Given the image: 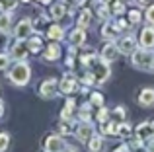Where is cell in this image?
<instances>
[{
	"label": "cell",
	"instance_id": "d4e9b609",
	"mask_svg": "<svg viewBox=\"0 0 154 152\" xmlns=\"http://www.w3.org/2000/svg\"><path fill=\"white\" fill-rule=\"evenodd\" d=\"M131 133H133V129H131V125L129 123H119V129H117V135L119 137H123V138H129L131 137Z\"/></svg>",
	"mask_w": 154,
	"mask_h": 152
},
{
	"label": "cell",
	"instance_id": "484cf974",
	"mask_svg": "<svg viewBox=\"0 0 154 152\" xmlns=\"http://www.w3.org/2000/svg\"><path fill=\"white\" fill-rule=\"evenodd\" d=\"M90 111H92V103H84V105L80 107V121H90L92 119Z\"/></svg>",
	"mask_w": 154,
	"mask_h": 152
},
{
	"label": "cell",
	"instance_id": "d6a6232c",
	"mask_svg": "<svg viewBox=\"0 0 154 152\" xmlns=\"http://www.w3.org/2000/svg\"><path fill=\"white\" fill-rule=\"evenodd\" d=\"M140 18H143V16H140L139 10H131V12H129V22H131V23H139Z\"/></svg>",
	"mask_w": 154,
	"mask_h": 152
},
{
	"label": "cell",
	"instance_id": "836d02e7",
	"mask_svg": "<svg viewBox=\"0 0 154 152\" xmlns=\"http://www.w3.org/2000/svg\"><path fill=\"white\" fill-rule=\"evenodd\" d=\"M92 103H94V105H98V107H102V105H103V98H102V94L94 92V94H92Z\"/></svg>",
	"mask_w": 154,
	"mask_h": 152
},
{
	"label": "cell",
	"instance_id": "8fae6325",
	"mask_svg": "<svg viewBox=\"0 0 154 152\" xmlns=\"http://www.w3.org/2000/svg\"><path fill=\"white\" fill-rule=\"evenodd\" d=\"M78 90V80L72 74H66L63 80H60V92L63 94H72V92Z\"/></svg>",
	"mask_w": 154,
	"mask_h": 152
},
{
	"label": "cell",
	"instance_id": "ba28073f",
	"mask_svg": "<svg viewBox=\"0 0 154 152\" xmlns=\"http://www.w3.org/2000/svg\"><path fill=\"white\" fill-rule=\"evenodd\" d=\"M135 137L137 138H140V141H148L150 137H154V129H152V123L150 121H144V123H140L139 127L135 129Z\"/></svg>",
	"mask_w": 154,
	"mask_h": 152
},
{
	"label": "cell",
	"instance_id": "277c9868",
	"mask_svg": "<svg viewBox=\"0 0 154 152\" xmlns=\"http://www.w3.org/2000/svg\"><path fill=\"white\" fill-rule=\"evenodd\" d=\"M117 49H119V53L123 55H131L137 51V41L133 35H125V37L119 39V43H117Z\"/></svg>",
	"mask_w": 154,
	"mask_h": 152
},
{
	"label": "cell",
	"instance_id": "f546056e",
	"mask_svg": "<svg viewBox=\"0 0 154 152\" xmlns=\"http://www.w3.org/2000/svg\"><path fill=\"white\" fill-rule=\"evenodd\" d=\"M96 119H98V123H105V121H109V111L102 105V107H100V111H98V115H96Z\"/></svg>",
	"mask_w": 154,
	"mask_h": 152
},
{
	"label": "cell",
	"instance_id": "4dcf8cb0",
	"mask_svg": "<svg viewBox=\"0 0 154 152\" xmlns=\"http://www.w3.org/2000/svg\"><path fill=\"white\" fill-rule=\"evenodd\" d=\"M111 12H113V14H117V16L125 14V4H123V0H117V2H113Z\"/></svg>",
	"mask_w": 154,
	"mask_h": 152
},
{
	"label": "cell",
	"instance_id": "bcb514c9",
	"mask_svg": "<svg viewBox=\"0 0 154 152\" xmlns=\"http://www.w3.org/2000/svg\"><path fill=\"white\" fill-rule=\"evenodd\" d=\"M22 2H29V0H22Z\"/></svg>",
	"mask_w": 154,
	"mask_h": 152
},
{
	"label": "cell",
	"instance_id": "cb8c5ba5",
	"mask_svg": "<svg viewBox=\"0 0 154 152\" xmlns=\"http://www.w3.org/2000/svg\"><path fill=\"white\" fill-rule=\"evenodd\" d=\"M64 14H66V8H64V4H55V6L51 8V18H55V20H60Z\"/></svg>",
	"mask_w": 154,
	"mask_h": 152
},
{
	"label": "cell",
	"instance_id": "d590c367",
	"mask_svg": "<svg viewBox=\"0 0 154 152\" xmlns=\"http://www.w3.org/2000/svg\"><path fill=\"white\" fill-rule=\"evenodd\" d=\"M8 65H10V57L4 55V53H0V70L8 68Z\"/></svg>",
	"mask_w": 154,
	"mask_h": 152
},
{
	"label": "cell",
	"instance_id": "603a6c76",
	"mask_svg": "<svg viewBox=\"0 0 154 152\" xmlns=\"http://www.w3.org/2000/svg\"><path fill=\"white\" fill-rule=\"evenodd\" d=\"M90 22H92V12L90 10H82L80 16H78V26L80 27H88Z\"/></svg>",
	"mask_w": 154,
	"mask_h": 152
},
{
	"label": "cell",
	"instance_id": "d6986e66",
	"mask_svg": "<svg viewBox=\"0 0 154 152\" xmlns=\"http://www.w3.org/2000/svg\"><path fill=\"white\" fill-rule=\"evenodd\" d=\"M47 35H49V39H53V41H60V39L64 37V31L60 26H51L49 29H47Z\"/></svg>",
	"mask_w": 154,
	"mask_h": 152
},
{
	"label": "cell",
	"instance_id": "f1b7e54d",
	"mask_svg": "<svg viewBox=\"0 0 154 152\" xmlns=\"http://www.w3.org/2000/svg\"><path fill=\"white\" fill-rule=\"evenodd\" d=\"M8 144H10V135L8 133H0V152H6Z\"/></svg>",
	"mask_w": 154,
	"mask_h": 152
},
{
	"label": "cell",
	"instance_id": "8992f818",
	"mask_svg": "<svg viewBox=\"0 0 154 152\" xmlns=\"http://www.w3.org/2000/svg\"><path fill=\"white\" fill-rule=\"evenodd\" d=\"M43 146H45L47 152H60L66 144H64V141L59 135H49V137L45 138V142H43Z\"/></svg>",
	"mask_w": 154,
	"mask_h": 152
},
{
	"label": "cell",
	"instance_id": "4fadbf2b",
	"mask_svg": "<svg viewBox=\"0 0 154 152\" xmlns=\"http://www.w3.org/2000/svg\"><path fill=\"white\" fill-rule=\"evenodd\" d=\"M27 55H29V47H27V43H23L22 39H20V41L12 47V57H14L16 61H23Z\"/></svg>",
	"mask_w": 154,
	"mask_h": 152
},
{
	"label": "cell",
	"instance_id": "ffe728a7",
	"mask_svg": "<svg viewBox=\"0 0 154 152\" xmlns=\"http://www.w3.org/2000/svg\"><path fill=\"white\" fill-rule=\"evenodd\" d=\"M125 117H127V113H125V109L123 107H115V109L111 111V113H109V119H111V121H115V123H123L125 121Z\"/></svg>",
	"mask_w": 154,
	"mask_h": 152
},
{
	"label": "cell",
	"instance_id": "c3c4849f",
	"mask_svg": "<svg viewBox=\"0 0 154 152\" xmlns=\"http://www.w3.org/2000/svg\"><path fill=\"white\" fill-rule=\"evenodd\" d=\"M123 2H125V0H123Z\"/></svg>",
	"mask_w": 154,
	"mask_h": 152
},
{
	"label": "cell",
	"instance_id": "7a4b0ae2",
	"mask_svg": "<svg viewBox=\"0 0 154 152\" xmlns=\"http://www.w3.org/2000/svg\"><path fill=\"white\" fill-rule=\"evenodd\" d=\"M131 62L135 68L140 70H148L154 72V51L152 49H137L135 53H131Z\"/></svg>",
	"mask_w": 154,
	"mask_h": 152
},
{
	"label": "cell",
	"instance_id": "ab89813d",
	"mask_svg": "<svg viewBox=\"0 0 154 152\" xmlns=\"http://www.w3.org/2000/svg\"><path fill=\"white\" fill-rule=\"evenodd\" d=\"M8 43V37H6V33L4 31H0V47H4Z\"/></svg>",
	"mask_w": 154,
	"mask_h": 152
},
{
	"label": "cell",
	"instance_id": "5bb4252c",
	"mask_svg": "<svg viewBox=\"0 0 154 152\" xmlns=\"http://www.w3.org/2000/svg\"><path fill=\"white\" fill-rule=\"evenodd\" d=\"M39 92H41L43 98H55L57 96V80L55 78L45 80V82L41 84V88H39Z\"/></svg>",
	"mask_w": 154,
	"mask_h": 152
},
{
	"label": "cell",
	"instance_id": "e575fe53",
	"mask_svg": "<svg viewBox=\"0 0 154 152\" xmlns=\"http://www.w3.org/2000/svg\"><path fill=\"white\" fill-rule=\"evenodd\" d=\"M144 18H146L148 26H154V6H148L146 14H144Z\"/></svg>",
	"mask_w": 154,
	"mask_h": 152
},
{
	"label": "cell",
	"instance_id": "44dd1931",
	"mask_svg": "<svg viewBox=\"0 0 154 152\" xmlns=\"http://www.w3.org/2000/svg\"><path fill=\"white\" fill-rule=\"evenodd\" d=\"M74 105H76V102H74V99H68V102H66L64 109L60 111V117H63L64 121H70V117H72V111H74Z\"/></svg>",
	"mask_w": 154,
	"mask_h": 152
},
{
	"label": "cell",
	"instance_id": "9a60e30c",
	"mask_svg": "<svg viewBox=\"0 0 154 152\" xmlns=\"http://www.w3.org/2000/svg\"><path fill=\"white\" fill-rule=\"evenodd\" d=\"M59 57H60V47L57 45V43H51V45H47L45 47V53H43V59L45 61H59Z\"/></svg>",
	"mask_w": 154,
	"mask_h": 152
},
{
	"label": "cell",
	"instance_id": "7dc6e473",
	"mask_svg": "<svg viewBox=\"0 0 154 152\" xmlns=\"http://www.w3.org/2000/svg\"><path fill=\"white\" fill-rule=\"evenodd\" d=\"M102 2H109V0H102Z\"/></svg>",
	"mask_w": 154,
	"mask_h": 152
},
{
	"label": "cell",
	"instance_id": "ac0fdd59",
	"mask_svg": "<svg viewBox=\"0 0 154 152\" xmlns=\"http://www.w3.org/2000/svg\"><path fill=\"white\" fill-rule=\"evenodd\" d=\"M117 35H119V29L115 27V23H105L102 29V37L107 39V41H115Z\"/></svg>",
	"mask_w": 154,
	"mask_h": 152
},
{
	"label": "cell",
	"instance_id": "f35d334b",
	"mask_svg": "<svg viewBox=\"0 0 154 152\" xmlns=\"http://www.w3.org/2000/svg\"><path fill=\"white\" fill-rule=\"evenodd\" d=\"M113 152H131V146H129V144H121L119 148H115Z\"/></svg>",
	"mask_w": 154,
	"mask_h": 152
},
{
	"label": "cell",
	"instance_id": "74e56055",
	"mask_svg": "<svg viewBox=\"0 0 154 152\" xmlns=\"http://www.w3.org/2000/svg\"><path fill=\"white\" fill-rule=\"evenodd\" d=\"M68 123H70V121H64V119H63V125H60V133H64V135H68V133H70V125H68Z\"/></svg>",
	"mask_w": 154,
	"mask_h": 152
},
{
	"label": "cell",
	"instance_id": "ee69618b",
	"mask_svg": "<svg viewBox=\"0 0 154 152\" xmlns=\"http://www.w3.org/2000/svg\"><path fill=\"white\" fill-rule=\"evenodd\" d=\"M135 152H146V150H144V146H140V148H135Z\"/></svg>",
	"mask_w": 154,
	"mask_h": 152
},
{
	"label": "cell",
	"instance_id": "7c38bea8",
	"mask_svg": "<svg viewBox=\"0 0 154 152\" xmlns=\"http://www.w3.org/2000/svg\"><path fill=\"white\" fill-rule=\"evenodd\" d=\"M139 105L140 107H152L154 105V88H144L139 94Z\"/></svg>",
	"mask_w": 154,
	"mask_h": 152
},
{
	"label": "cell",
	"instance_id": "30bf717a",
	"mask_svg": "<svg viewBox=\"0 0 154 152\" xmlns=\"http://www.w3.org/2000/svg\"><path fill=\"white\" fill-rule=\"evenodd\" d=\"M117 57H119V49H117V43L109 41L107 45H103V49H102V59H103L105 62H113Z\"/></svg>",
	"mask_w": 154,
	"mask_h": 152
},
{
	"label": "cell",
	"instance_id": "6da1fadb",
	"mask_svg": "<svg viewBox=\"0 0 154 152\" xmlns=\"http://www.w3.org/2000/svg\"><path fill=\"white\" fill-rule=\"evenodd\" d=\"M80 61H82V65L88 68V72L94 76L96 84H103L105 80L109 78V74H111V70H109V62H105L102 57H96L94 53L82 55Z\"/></svg>",
	"mask_w": 154,
	"mask_h": 152
},
{
	"label": "cell",
	"instance_id": "b9f144b4",
	"mask_svg": "<svg viewBox=\"0 0 154 152\" xmlns=\"http://www.w3.org/2000/svg\"><path fill=\"white\" fill-rule=\"evenodd\" d=\"M60 152H76L74 148H72V146H64V148L63 150H60Z\"/></svg>",
	"mask_w": 154,
	"mask_h": 152
},
{
	"label": "cell",
	"instance_id": "e0dca14e",
	"mask_svg": "<svg viewBox=\"0 0 154 152\" xmlns=\"http://www.w3.org/2000/svg\"><path fill=\"white\" fill-rule=\"evenodd\" d=\"M84 41H86V31H84V27L78 26V27H76V29L70 33V43H72L74 47H80Z\"/></svg>",
	"mask_w": 154,
	"mask_h": 152
},
{
	"label": "cell",
	"instance_id": "5b68a950",
	"mask_svg": "<svg viewBox=\"0 0 154 152\" xmlns=\"http://www.w3.org/2000/svg\"><path fill=\"white\" fill-rule=\"evenodd\" d=\"M143 49H154V26H146L140 31V39H139Z\"/></svg>",
	"mask_w": 154,
	"mask_h": 152
},
{
	"label": "cell",
	"instance_id": "8d00e7d4",
	"mask_svg": "<svg viewBox=\"0 0 154 152\" xmlns=\"http://www.w3.org/2000/svg\"><path fill=\"white\" fill-rule=\"evenodd\" d=\"M144 150H146V152H154V137H150V138H148V141H144Z\"/></svg>",
	"mask_w": 154,
	"mask_h": 152
},
{
	"label": "cell",
	"instance_id": "2e32d148",
	"mask_svg": "<svg viewBox=\"0 0 154 152\" xmlns=\"http://www.w3.org/2000/svg\"><path fill=\"white\" fill-rule=\"evenodd\" d=\"M88 150L90 152H102L103 150V137L102 135H92V138L88 141Z\"/></svg>",
	"mask_w": 154,
	"mask_h": 152
},
{
	"label": "cell",
	"instance_id": "52a82bcc",
	"mask_svg": "<svg viewBox=\"0 0 154 152\" xmlns=\"http://www.w3.org/2000/svg\"><path fill=\"white\" fill-rule=\"evenodd\" d=\"M92 135H94V127H92L90 121H82L80 127L76 129V138H78L80 142H88L92 138Z\"/></svg>",
	"mask_w": 154,
	"mask_h": 152
},
{
	"label": "cell",
	"instance_id": "7402d4cb",
	"mask_svg": "<svg viewBox=\"0 0 154 152\" xmlns=\"http://www.w3.org/2000/svg\"><path fill=\"white\" fill-rule=\"evenodd\" d=\"M10 26H12L10 14H8V12H0V31H4V33H6V31L10 29Z\"/></svg>",
	"mask_w": 154,
	"mask_h": 152
},
{
	"label": "cell",
	"instance_id": "1f68e13d",
	"mask_svg": "<svg viewBox=\"0 0 154 152\" xmlns=\"http://www.w3.org/2000/svg\"><path fill=\"white\" fill-rule=\"evenodd\" d=\"M109 14H111V8H107V6H105V2H103L102 6H100V10H98V16H100L102 20H107Z\"/></svg>",
	"mask_w": 154,
	"mask_h": 152
},
{
	"label": "cell",
	"instance_id": "3957f363",
	"mask_svg": "<svg viewBox=\"0 0 154 152\" xmlns=\"http://www.w3.org/2000/svg\"><path fill=\"white\" fill-rule=\"evenodd\" d=\"M29 76H31V68L26 65V62H16L14 66H12L10 74H8V78H10L12 84H16V86H26L27 82H29Z\"/></svg>",
	"mask_w": 154,
	"mask_h": 152
},
{
	"label": "cell",
	"instance_id": "f6af8a7d",
	"mask_svg": "<svg viewBox=\"0 0 154 152\" xmlns=\"http://www.w3.org/2000/svg\"><path fill=\"white\" fill-rule=\"evenodd\" d=\"M39 2H41V4H51L53 0H39Z\"/></svg>",
	"mask_w": 154,
	"mask_h": 152
},
{
	"label": "cell",
	"instance_id": "7bdbcfd3",
	"mask_svg": "<svg viewBox=\"0 0 154 152\" xmlns=\"http://www.w3.org/2000/svg\"><path fill=\"white\" fill-rule=\"evenodd\" d=\"M2 113H4V103L0 102V117H2Z\"/></svg>",
	"mask_w": 154,
	"mask_h": 152
},
{
	"label": "cell",
	"instance_id": "9c48e42d",
	"mask_svg": "<svg viewBox=\"0 0 154 152\" xmlns=\"http://www.w3.org/2000/svg\"><path fill=\"white\" fill-rule=\"evenodd\" d=\"M31 31H33V23L29 22V20H22V22L16 26L14 33H16V39H26L31 35Z\"/></svg>",
	"mask_w": 154,
	"mask_h": 152
},
{
	"label": "cell",
	"instance_id": "83f0119b",
	"mask_svg": "<svg viewBox=\"0 0 154 152\" xmlns=\"http://www.w3.org/2000/svg\"><path fill=\"white\" fill-rule=\"evenodd\" d=\"M27 47H29V53H37V51L41 49V39L39 37H31L29 41H27Z\"/></svg>",
	"mask_w": 154,
	"mask_h": 152
},
{
	"label": "cell",
	"instance_id": "4316f807",
	"mask_svg": "<svg viewBox=\"0 0 154 152\" xmlns=\"http://www.w3.org/2000/svg\"><path fill=\"white\" fill-rule=\"evenodd\" d=\"M18 4V0H0V12H12Z\"/></svg>",
	"mask_w": 154,
	"mask_h": 152
},
{
	"label": "cell",
	"instance_id": "60d3db41",
	"mask_svg": "<svg viewBox=\"0 0 154 152\" xmlns=\"http://www.w3.org/2000/svg\"><path fill=\"white\" fill-rule=\"evenodd\" d=\"M139 6H150V0H137Z\"/></svg>",
	"mask_w": 154,
	"mask_h": 152
}]
</instances>
